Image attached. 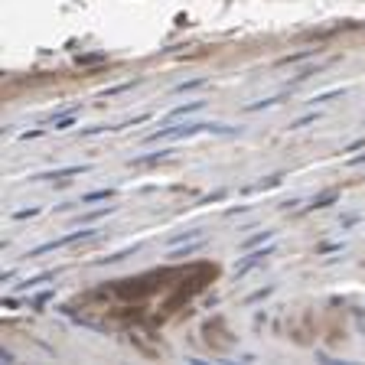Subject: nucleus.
I'll use <instances>...</instances> for the list:
<instances>
[{
    "mask_svg": "<svg viewBox=\"0 0 365 365\" xmlns=\"http://www.w3.org/2000/svg\"><path fill=\"white\" fill-rule=\"evenodd\" d=\"M91 232H76V235H66V238H59V242H49V245H43V248H36L33 255H43V251H56V248H66V245H72V242H78V238H88Z\"/></svg>",
    "mask_w": 365,
    "mask_h": 365,
    "instance_id": "1",
    "label": "nucleus"
},
{
    "mask_svg": "<svg viewBox=\"0 0 365 365\" xmlns=\"http://www.w3.org/2000/svg\"><path fill=\"white\" fill-rule=\"evenodd\" d=\"M205 101H190V105H180V108H173V111L167 114V121H173V118H182V114H192V111H199Z\"/></svg>",
    "mask_w": 365,
    "mask_h": 365,
    "instance_id": "2",
    "label": "nucleus"
}]
</instances>
